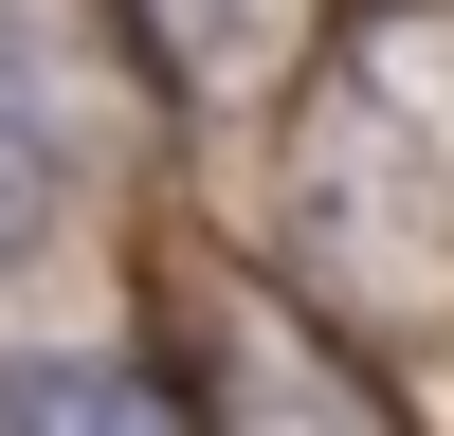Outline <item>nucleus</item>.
<instances>
[{"mask_svg":"<svg viewBox=\"0 0 454 436\" xmlns=\"http://www.w3.org/2000/svg\"><path fill=\"white\" fill-rule=\"evenodd\" d=\"M200 436H400L364 400V363H327V327H291L273 291H218L200 327Z\"/></svg>","mask_w":454,"mask_h":436,"instance_id":"f257e3e1","label":"nucleus"},{"mask_svg":"<svg viewBox=\"0 0 454 436\" xmlns=\"http://www.w3.org/2000/svg\"><path fill=\"white\" fill-rule=\"evenodd\" d=\"M0 436H200V418L109 346H0Z\"/></svg>","mask_w":454,"mask_h":436,"instance_id":"f03ea898","label":"nucleus"},{"mask_svg":"<svg viewBox=\"0 0 454 436\" xmlns=\"http://www.w3.org/2000/svg\"><path fill=\"white\" fill-rule=\"evenodd\" d=\"M73 218V109L36 91V55H0V254H36Z\"/></svg>","mask_w":454,"mask_h":436,"instance_id":"20e7f679","label":"nucleus"},{"mask_svg":"<svg viewBox=\"0 0 454 436\" xmlns=\"http://www.w3.org/2000/svg\"><path fill=\"white\" fill-rule=\"evenodd\" d=\"M128 19H145V55L200 109H237V91H291V55H309L327 0H128Z\"/></svg>","mask_w":454,"mask_h":436,"instance_id":"7ed1b4c3","label":"nucleus"}]
</instances>
